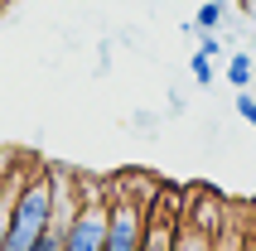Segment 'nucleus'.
<instances>
[{
  "label": "nucleus",
  "instance_id": "nucleus-1",
  "mask_svg": "<svg viewBox=\"0 0 256 251\" xmlns=\"http://www.w3.org/2000/svg\"><path fill=\"white\" fill-rule=\"evenodd\" d=\"M48 174H24L20 194H14V212H10V227H5V251H34L39 232L48 227Z\"/></svg>",
  "mask_w": 256,
  "mask_h": 251
},
{
  "label": "nucleus",
  "instance_id": "nucleus-2",
  "mask_svg": "<svg viewBox=\"0 0 256 251\" xmlns=\"http://www.w3.org/2000/svg\"><path fill=\"white\" fill-rule=\"evenodd\" d=\"M63 251H106V198H82L63 227Z\"/></svg>",
  "mask_w": 256,
  "mask_h": 251
},
{
  "label": "nucleus",
  "instance_id": "nucleus-3",
  "mask_svg": "<svg viewBox=\"0 0 256 251\" xmlns=\"http://www.w3.org/2000/svg\"><path fill=\"white\" fill-rule=\"evenodd\" d=\"M24 184V169H10L0 174V251H5V227H10V212H14V194Z\"/></svg>",
  "mask_w": 256,
  "mask_h": 251
},
{
  "label": "nucleus",
  "instance_id": "nucleus-4",
  "mask_svg": "<svg viewBox=\"0 0 256 251\" xmlns=\"http://www.w3.org/2000/svg\"><path fill=\"white\" fill-rule=\"evenodd\" d=\"M256 78V58L252 54H228V82L232 87H252Z\"/></svg>",
  "mask_w": 256,
  "mask_h": 251
},
{
  "label": "nucleus",
  "instance_id": "nucleus-5",
  "mask_svg": "<svg viewBox=\"0 0 256 251\" xmlns=\"http://www.w3.org/2000/svg\"><path fill=\"white\" fill-rule=\"evenodd\" d=\"M222 20H228V5H222V0H203L198 14H194L198 29H222Z\"/></svg>",
  "mask_w": 256,
  "mask_h": 251
},
{
  "label": "nucleus",
  "instance_id": "nucleus-6",
  "mask_svg": "<svg viewBox=\"0 0 256 251\" xmlns=\"http://www.w3.org/2000/svg\"><path fill=\"white\" fill-rule=\"evenodd\" d=\"M188 72H194V82H198V87H213V78H218V68H213V58H208V54H194V58H188Z\"/></svg>",
  "mask_w": 256,
  "mask_h": 251
},
{
  "label": "nucleus",
  "instance_id": "nucleus-7",
  "mask_svg": "<svg viewBox=\"0 0 256 251\" xmlns=\"http://www.w3.org/2000/svg\"><path fill=\"white\" fill-rule=\"evenodd\" d=\"M232 106H237V116H242V121H246V126L256 130V92H252V87H237Z\"/></svg>",
  "mask_w": 256,
  "mask_h": 251
},
{
  "label": "nucleus",
  "instance_id": "nucleus-8",
  "mask_svg": "<svg viewBox=\"0 0 256 251\" xmlns=\"http://www.w3.org/2000/svg\"><path fill=\"white\" fill-rule=\"evenodd\" d=\"M34 251H63V227L48 222V227L39 232V242H34Z\"/></svg>",
  "mask_w": 256,
  "mask_h": 251
},
{
  "label": "nucleus",
  "instance_id": "nucleus-9",
  "mask_svg": "<svg viewBox=\"0 0 256 251\" xmlns=\"http://www.w3.org/2000/svg\"><path fill=\"white\" fill-rule=\"evenodd\" d=\"M130 121L140 126V130H155V126H160V116H150V112H136V116H130Z\"/></svg>",
  "mask_w": 256,
  "mask_h": 251
},
{
  "label": "nucleus",
  "instance_id": "nucleus-10",
  "mask_svg": "<svg viewBox=\"0 0 256 251\" xmlns=\"http://www.w3.org/2000/svg\"><path fill=\"white\" fill-rule=\"evenodd\" d=\"M252 92H256V78H252Z\"/></svg>",
  "mask_w": 256,
  "mask_h": 251
},
{
  "label": "nucleus",
  "instance_id": "nucleus-11",
  "mask_svg": "<svg viewBox=\"0 0 256 251\" xmlns=\"http://www.w3.org/2000/svg\"><path fill=\"white\" fill-rule=\"evenodd\" d=\"M252 10H256V0H252Z\"/></svg>",
  "mask_w": 256,
  "mask_h": 251
},
{
  "label": "nucleus",
  "instance_id": "nucleus-12",
  "mask_svg": "<svg viewBox=\"0 0 256 251\" xmlns=\"http://www.w3.org/2000/svg\"><path fill=\"white\" fill-rule=\"evenodd\" d=\"M252 58H256V54H252Z\"/></svg>",
  "mask_w": 256,
  "mask_h": 251
}]
</instances>
